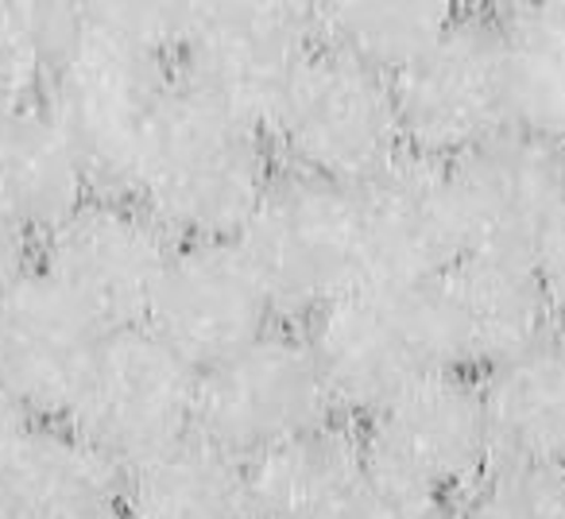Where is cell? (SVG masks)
<instances>
[{
  "mask_svg": "<svg viewBox=\"0 0 565 519\" xmlns=\"http://www.w3.org/2000/svg\"><path fill=\"white\" fill-rule=\"evenodd\" d=\"M190 4H55L43 102L97 194H125L136 156L179 82Z\"/></svg>",
  "mask_w": 565,
  "mask_h": 519,
  "instance_id": "6da1fadb",
  "label": "cell"
},
{
  "mask_svg": "<svg viewBox=\"0 0 565 519\" xmlns=\"http://www.w3.org/2000/svg\"><path fill=\"white\" fill-rule=\"evenodd\" d=\"M279 179L264 128L217 109L182 82L167 94L125 194L174 244L236 241Z\"/></svg>",
  "mask_w": 565,
  "mask_h": 519,
  "instance_id": "7a4b0ae2",
  "label": "cell"
},
{
  "mask_svg": "<svg viewBox=\"0 0 565 519\" xmlns=\"http://www.w3.org/2000/svg\"><path fill=\"white\" fill-rule=\"evenodd\" d=\"M341 419L361 423L384 403L461 372L449 353L434 284H361L302 322Z\"/></svg>",
  "mask_w": 565,
  "mask_h": 519,
  "instance_id": "3957f363",
  "label": "cell"
},
{
  "mask_svg": "<svg viewBox=\"0 0 565 519\" xmlns=\"http://www.w3.org/2000/svg\"><path fill=\"white\" fill-rule=\"evenodd\" d=\"M353 426L392 504H465L500 462L484 392L469 372L423 380Z\"/></svg>",
  "mask_w": 565,
  "mask_h": 519,
  "instance_id": "277c9868",
  "label": "cell"
},
{
  "mask_svg": "<svg viewBox=\"0 0 565 519\" xmlns=\"http://www.w3.org/2000/svg\"><path fill=\"white\" fill-rule=\"evenodd\" d=\"M236 241L282 322H310L341 295L369 284L361 194L349 187L279 171Z\"/></svg>",
  "mask_w": 565,
  "mask_h": 519,
  "instance_id": "5b68a950",
  "label": "cell"
},
{
  "mask_svg": "<svg viewBox=\"0 0 565 519\" xmlns=\"http://www.w3.org/2000/svg\"><path fill=\"white\" fill-rule=\"evenodd\" d=\"M279 171L361 190L407 156L392 78L322 51L267 128Z\"/></svg>",
  "mask_w": 565,
  "mask_h": 519,
  "instance_id": "8992f818",
  "label": "cell"
},
{
  "mask_svg": "<svg viewBox=\"0 0 565 519\" xmlns=\"http://www.w3.org/2000/svg\"><path fill=\"white\" fill-rule=\"evenodd\" d=\"M411 156L454 163L515 128L508 40L495 9H457L449 28L392 78Z\"/></svg>",
  "mask_w": 565,
  "mask_h": 519,
  "instance_id": "52a82bcc",
  "label": "cell"
},
{
  "mask_svg": "<svg viewBox=\"0 0 565 519\" xmlns=\"http://www.w3.org/2000/svg\"><path fill=\"white\" fill-rule=\"evenodd\" d=\"M315 55L310 4H190L179 82L267 133Z\"/></svg>",
  "mask_w": 565,
  "mask_h": 519,
  "instance_id": "ba28073f",
  "label": "cell"
},
{
  "mask_svg": "<svg viewBox=\"0 0 565 519\" xmlns=\"http://www.w3.org/2000/svg\"><path fill=\"white\" fill-rule=\"evenodd\" d=\"M330 423L345 419L326 388L307 330L295 322L271 326L225 361L202 369L198 431L244 462Z\"/></svg>",
  "mask_w": 565,
  "mask_h": 519,
  "instance_id": "9c48e42d",
  "label": "cell"
},
{
  "mask_svg": "<svg viewBox=\"0 0 565 519\" xmlns=\"http://www.w3.org/2000/svg\"><path fill=\"white\" fill-rule=\"evenodd\" d=\"M202 369L151 326H120L102 341L66 423L128 469L198 426Z\"/></svg>",
  "mask_w": 565,
  "mask_h": 519,
  "instance_id": "30bf717a",
  "label": "cell"
},
{
  "mask_svg": "<svg viewBox=\"0 0 565 519\" xmlns=\"http://www.w3.org/2000/svg\"><path fill=\"white\" fill-rule=\"evenodd\" d=\"M174 241L128 194H89L35 244V264L105 330L140 326Z\"/></svg>",
  "mask_w": 565,
  "mask_h": 519,
  "instance_id": "8fae6325",
  "label": "cell"
},
{
  "mask_svg": "<svg viewBox=\"0 0 565 519\" xmlns=\"http://www.w3.org/2000/svg\"><path fill=\"white\" fill-rule=\"evenodd\" d=\"M465 256L531 260L565 218V148L503 128L446 163Z\"/></svg>",
  "mask_w": 565,
  "mask_h": 519,
  "instance_id": "7c38bea8",
  "label": "cell"
},
{
  "mask_svg": "<svg viewBox=\"0 0 565 519\" xmlns=\"http://www.w3.org/2000/svg\"><path fill=\"white\" fill-rule=\"evenodd\" d=\"M105 333L78 299L32 264L0 295V388L32 423H66Z\"/></svg>",
  "mask_w": 565,
  "mask_h": 519,
  "instance_id": "4fadbf2b",
  "label": "cell"
},
{
  "mask_svg": "<svg viewBox=\"0 0 565 519\" xmlns=\"http://www.w3.org/2000/svg\"><path fill=\"white\" fill-rule=\"evenodd\" d=\"M279 322V310L241 241L174 244L143 318V326L198 369L225 361Z\"/></svg>",
  "mask_w": 565,
  "mask_h": 519,
  "instance_id": "5bb4252c",
  "label": "cell"
},
{
  "mask_svg": "<svg viewBox=\"0 0 565 519\" xmlns=\"http://www.w3.org/2000/svg\"><path fill=\"white\" fill-rule=\"evenodd\" d=\"M356 194L369 284H434L465 260L446 163L407 151Z\"/></svg>",
  "mask_w": 565,
  "mask_h": 519,
  "instance_id": "9a60e30c",
  "label": "cell"
},
{
  "mask_svg": "<svg viewBox=\"0 0 565 519\" xmlns=\"http://www.w3.org/2000/svg\"><path fill=\"white\" fill-rule=\"evenodd\" d=\"M434 295L454 364L469 377H484L557 330L531 260L465 256L434 279Z\"/></svg>",
  "mask_w": 565,
  "mask_h": 519,
  "instance_id": "2e32d148",
  "label": "cell"
},
{
  "mask_svg": "<svg viewBox=\"0 0 565 519\" xmlns=\"http://www.w3.org/2000/svg\"><path fill=\"white\" fill-rule=\"evenodd\" d=\"M252 519H376L384 508L353 423H330L248 462Z\"/></svg>",
  "mask_w": 565,
  "mask_h": 519,
  "instance_id": "e0dca14e",
  "label": "cell"
},
{
  "mask_svg": "<svg viewBox=\"0 0 565 519\" xmlns=\"http://www.w3.org/2000/svg\"><path fill=\"white\" fill-rule=\"evenodd\" d=\"M9 519H120L125 469L71 423H28L0 462Z\"/></svg>",
  "mask_w": 565,
  "mask_h": 519,
  "instance_id": "ac0fdd59",
  "label": "cell"
},
{
  "mask_svg": "<svg viewBox=\"0 0 565 519\" xmlns=\"http://www.w3.org/2000/svg\"><path fill=\"white\" fill-rule=\"evenodd\" d=\"M89 194L94 179L43 97L0 109V225L40 244Z\"/></svg>",
  "mask_w": 565,
  "mask_h": 519,
  "instance_id": "d6986e66",
  "label": "cell"
},
{
  "mask_svg": "<svg viewBox=\"0 0 565 519\" xmlns=\"http://www.w3.org/2000/svg\"><path fill=\"white\" fill-rule=\"evenodd\" d=\"M128 519H252L248 462L202 431L125 469Z\"/></svg>",
  "mask_w": 565,
  "mask_h": 519,
  "instance_id": "ffe728a7",
  "label": "cell"
},
{
  "mask_svg": "<svg viewBox=\"0 0 565 519\" xmlns=\"http://www.w3.org/2000/svg\"><path fill=\"white\" fill-rule=\"evenodd\" d=\"M480 380L500 462L565 469V330H550Z\"/></svg>",
  "mask_w": 565,
  "mask_h": 519,
  "instance_id": "44dd1931",
  "label": "cell"
},
{
  "mask_svg": "<svg viewBox=\"0 0 565 519\" xmlns=\"http://www.w3.org/2000/svg\"><path fill=\"white\" fill-rule=\"evenodd\" d=\"M318 47L395 78L457 17L446 0H338L310 4Z\"/></svg>",
  "mask_w": 565,
  "mask_h": 519,
  "instance_id": "7402d4cb",
  "label": "cell"
},
{
  "mask_svg": "<svg viewBox=\"0 0 565 519\" xmlns=\"http://www.w3.org/2000/svg\"><path fill=\"white\" fill-rule=\"evenodd\" d=\"M495 12L508 40L511 120L565 148V0Z\"/></svg>",
  "mask_w": 565,
  "mask_h": 519,
  "instance_id": "603a6c76",
  "label": "cell"
},
{
  "mask_svg": "<svg viewBox=\"0 0 565 519\" xmlns=\"http://www.w3.org/2000/svg\"><path fill=\"white\" fill-rule=\"evenodd\" d=\"M55 4H0V109L40 102L51 71Z\"/></svg>",
  "mask_w": 565,
  "mask_h": 519,
  "instance_id": "cb8c5ba5",
  "label": "cell"
},
{
  "mask_svg": "<svg viewBox=\"0 0 565 519\" xmlns=\"http://www.w3.org/2000/svg\"><path fill=\"white\" fill-rule=\"evenodd\" d=\"M469 519H565V469L534 462H495L465 500Z\"/></svg>",
  "mask_w": 565,
  "mask_h": 519,
  "instance_id": "d4e9b609",
  "label": "cell"
},
{
  "mask_svg": "<svg viewBox=\"0 0 565 519\" xmlns=\"http://www.w3.org/2000/svg\"><path fill=\"white\" fill-rule=\"evenodd\" d=\"M531 268L539 276V287L550 303V315L565 330V218L550 229V236L539 244V252L531 256Z\"/></svg>",
  "mask_w": 565,
  "mask_h": 519,
  "instance_id": "484cf974",
  "label": "cell"
},
{
  "mask_svg": "<svg viewBox=\"0 0 565 519\" xmlns=\"http://www.w3.org/2000/svg\"><path fill=\"white\" fill-rule=\"evenodd\" d=\"M35 264V244L12 233L9 225H0V295L9 292L20 276Z\"/></svg>",
  "mask_w": 565,
  "mask_h": 519,
  "instance_id": "4316f807",
  "label": "cell"
},
{
  "mask_svg": "<svg viewBox=\"0 0 565 519\" xmlns=\"http://www.w3.org/2000/svg\"><path fill=\"white\" fill-rule=\"evenodd\" d=\"M376 519H469L465 504H392L376 511Z\"/></svg>",
  "mask_w": 565,
  "mask_h": 519,
  "instance_id": "83f0119b",
  "label": "cell"
},
{
  "mask_svg": "<svg viewBox=\"0 0 565 519\" xmlns=\"http://www.w3.org/2000/svg\"><path fill=\"white\" fill-rule=\"evenodd\" d=\"M28 423H32V419H28L24 411L17 407V400H12V395L0 388V462H4V454L12 449V442L24 434Z\"/></svg>",
  "mask_w": 565,
  "mask_h": 519,
  "instance_id": "f1b7e54d",
  "label": "cell"
},
{
  "mask_svg": "<svg viewBox=\"0 0 565 519\" xmlns=\"http://www.w3.org/2000/svg\"><path fill=\"white\" fill-rule=\"evenodd\" d=\"M0 519H9V516H4V508H0Z\"/></svg>",
  "mask_w": 565,
  "mask_h": 519,
  "instance_id": "f546056e",
  "label": "cell"
},
{
  "mask_svg": "<svg viewBox=\"0 0 565 519\" xmlns=\"http://www.w3.org/2000/svg\"><path fill=\"white\" fill-rule=\"evenodd\" d=\"M120 519H128V516H120Z\"/></svg>",
  "mask_w": 565,
  "mask_h": 519,
  "instance_id": "4dcf8cb0",
  "label": "cell"
}]
</instances>
